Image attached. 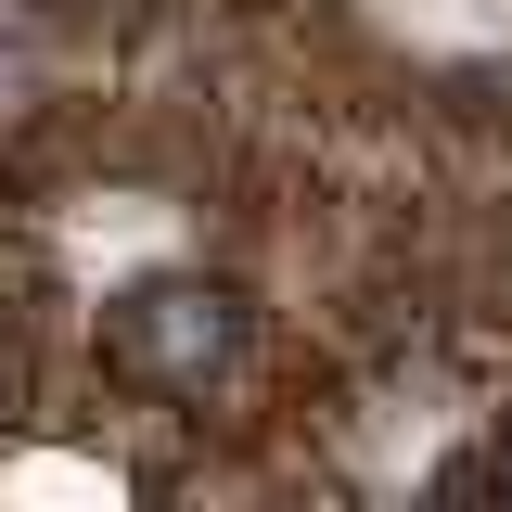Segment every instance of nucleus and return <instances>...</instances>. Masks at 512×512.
Segmentation results:
<instances>
[{
    "mask_svg": "<svg viewBox=\"0 0 512 512\" xmlns=\"http://www.w3.org/2000/svg\"><path fill=\"white\" fill-rule=\"evenodd\" d=\"M218 346H231L218 295H141V308H128V359H141V372H167V384H192Z\"/></svg>",
    "mask_w": 512,
    "mask_h": 512,
    "instance_id": "obj_1",
    "label": "nucleus"
}]
</instances>
